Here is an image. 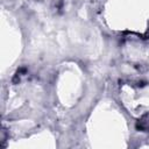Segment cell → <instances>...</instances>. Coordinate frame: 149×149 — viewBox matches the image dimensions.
<instances>
[{
	"label": "cell",
	"instance_id": "cell-1",
	"mask_svg": "<svg viewBox=\"0 0 149 149\" xmlns=\"http://www.w3.org/2000/svg\"><path fill=\"white\" fill-rule=\"evenodd\" d=\"M137 126H139V128H141L142 130H149V114L144 115L141 120H139Z\"/></svg>",
	"mask_w": 149,
	"mask_h": 149
}]
</instances>
